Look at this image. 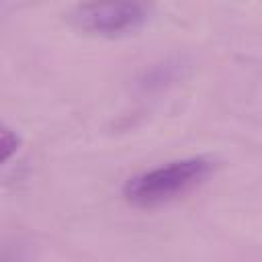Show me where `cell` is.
Instances as JSON below:
<instances>
[{
  "label": "cell",
  "instance_id": "1",
  "mask_svg": "<svg viewBox=\"0 0 262 262\" xmlns=\"http://www.w3.org/2000/svg\"><path fill=\"white\" fill-rule=\"evenodd\" d=\"M215 172V160L192 156L143 170L125 180L121 194L135 209H156L196 190Z\"/></svg>",
  "mask_w": 262,
  "mask_h": 262
},
{
  "label": "cell",
  "instance_id": "2",
  "mask_svg": "<svg viewBox=\"0 0 262 262\" xmlns=\"http://www.w3.org/2000/svg\"><path fill=\"white\" fill-rule=\"evenodd\" d=\"M151 12L154 6L145 2H82L72 6L68 18L82 33L113 39L143 29Z\"/></svg>",
  "mask_w": 262,
  "mask_h": 262
},
{
  "label": "cell",
  "instance_id": "3",
  "mask_svg": "<svg viewBox=\"0 0 262 262\" xmlns=\"http://www.w3.org/2000/svg\"><path fill=\"white\" fill-rule=\"evenodd\" d=\"M18 147H20L18 133L12 127L0 123V166L6 164L8 160H12L18 151Z\"/></svg>",
  "mask_w": 262,
  "mask_h": 262
}]
</instances>
